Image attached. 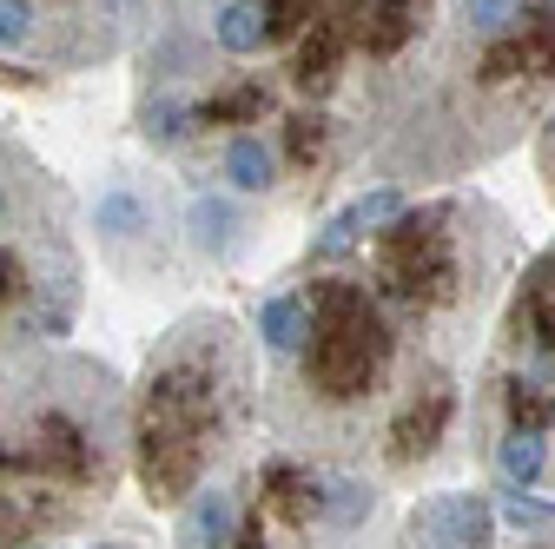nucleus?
Returning <instances> with one entry per match:
<instances>
[{"label": "nucleus", "instance_id": "f257e3e1", "mask_svg": "<svg viewBox=\"0 0 555 549\" xmlns=\"http://www.w3.org/2000/svg\"><path fill=\"white\" fill-rule=\"evenodd\" d=\"M509 265L496 199L358 192L251 311L264 437L384 490L456 463Z\"/></svg>", "mask_w": 555, "mask_h": 549}, {"label": "nucleus", "instance_id": "f03ea898", "mask_svg": "<svg viewBox=\"0 0 555 549\" xmlns=\"http://www.w3.org/2000/svg\"><path fill=\"white\" fill-rule=\"evenodd\" d=\"M450 0H153L132 126L238 205H305L371 166Z\"/></svg>", "mask_w": 555, "mask_h": 549}, {"label": "nucleus", "instance_id": "7ed1b4c3", "mask_svg": "<svg viewBox=\"0 0 555 549\" xmlns=\"http://www.w3.org/2000/svg\"><path fill=\"white\" fill-rule=\"evenodd\" d=\"M555 93V0H450L371 153L377 186L463 179L509 153Z\"/></svg>", "mask_w": 555, "mask_h": 549}, {"label": "nucleus", "instance_id": "20e7f679", "mask_svg": "<svg viewBox=\"0 0 555 549\" xmlns=\"http://www.w3.org/2000/svg\"><path fill=\"white\" fill-rule=\"evenodd\" d=\"M132 391L60 345L0 397V549H80L132 476Z\"/></svg>", "mask_w": 555, "mask_h": 549}, {"label": "nucleus", "instance_id": "39448f33", "mask_svg": "<svg viewBox=\"0 0 555 549\" xmlns=\"http://www.w3.org/2000/svg\"><path fill=\"white\" fill-rule=\"evenodd\" d=\"M264 431L258 418V345L225 311L179 318L139 365L126 404L132 484L153 510H179Z\"/></svg>", "mask_w": 555, "mask_h": 549}, {"label": "nucleus", "instance_id": "423d86ee", "mask_svg": "<svg viewBox=\"0 0 555 549\" xmlns=\"http://www.w3.org/2000/svg\"><path fill=\"white\" fill-rule=\"evenodd\" d=\"M390 490L377 476L251 437L198 497L172 510L166 549H390Z\"/></svg>", "mask_w": 555, "mask_h": 549}, {"label": "nucleus", "instance_id": "0eeeda50", "mask_svg": "<svg viewBox=\"0 0 555 549\" xmlns=\"http://www.w3.org/2000/svg\"><path fill=\"white\" fill-rule=\"evenodd\" d=\"M469 457L503 497H555V245L509 285L469 397Z\"/></svg>", "mask_w": 555, "mask_h": 549}, {"label": "nucleus", "instance_id": "6e6552de", "mask_svg": "<svg viewBox=\"0 0 555 549\" xmlns=\"http://www.w3.org/2000/svg\"><path fill=\"white\" fill-rule=\"evenodd\" d=\"M80 285L74 199L14 132H0V397L66 345Z\"/></svg>", "mask_w": 555, "mask_h": 549}, {"label": "nucleus", "instance_id": "1a4fd4ad", "mask_svg": "<svg viewBox=\"0 0 555 549\" xmlns=\"http://www.w3.org/2000/svg\"><path fill=\"white\" fill-rule=\"evenodd\" d=\"M153 0H0V80H74L119 60Z\"/></svg>", "mask_w": 555, "mask_h": 549}, {"label": "nucleus", "instance_id": "9d476101", "mask_svg": "<svg viewBox=\"0 0 555 549\" xmlns=\"http://www.w3.org/2000/svg\"><path fill=\"white\" fill-rule=\"evenodd\" d=\"M390 549H555V497L437 490L397 523Z\"/></svg>", "mask_w": 555, "mask_h": 549}, {"label": "nucleus", "instance_id": "9b49d317", "mask_svg": "<svg viewBox=\"0 0 555 549\" xmlns=\"http://www.w3.org/2000/svg\"><path fill=\"white\" fill-rule=\"evenodd\" d=\"M80 549H153V542H139V536H126V529H93Z\"/></svg>", "mask_w": 555, "mask_h": 549}]
</instances>
